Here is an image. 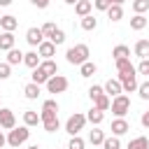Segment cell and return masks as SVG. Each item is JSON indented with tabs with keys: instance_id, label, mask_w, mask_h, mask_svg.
I'll return each mask as SVG.
<instances>
[{
	"instance_id": "obj_1",
	"label": "cell",
	"mask_w": 149,
	"mask_h": 149,
	"mask_svg": "<svg viewBox=\"0 0 149 149\" xmlns=\"http://www.w3.org/2000/svg\"><path fill=\"white\" fill-rule=\"evenodd\" d=\"M40 123L44 126L47 133H56V130L61 128V121H58V102H56V100H44V102H42Z\"/></svg>"
},
{
	"instance_id": "obj_2",
	"label": "cell",
	"mask_w": 149,
	"mask_h": 149,
	"mask_svg": "<svg viewBox=\"0 0 149 149\" xmlns=\"http://www.w3.org/2000/svg\"><path fill=\"white\" fill-rule=\"evenodd\" d=\"M88 56H91V51H88L86 44H74V47H70L65 51V58H68L70 65H81V63L88 61Z\"/></svg>"
},
{
	"instance_id": "obj_3",
	"label": "cell",
	"mask_w": 149,
	"mask_h": 149,
	"mask_svg": "<svg viewBox=\"0 0 149 149\" xmlns=\"http://www.w3.org/2000/svg\"><path fill=\"white\" fill-rule=\"evenodd\" d=\"M109 109H112L114 116H126V114L130 112V98H128L126 93L114 95V98L109 100Z\"/></svg>"
},
{
	"instance_id": "obj_4",
	"label": "cell",
	"mask_w": 149,
	"mask_h": 149,
	"mask_svg": "<svg viewBox=\"0 0 149 149\" xmlns=\"http://www.w3.org/2000/svg\"><path fill=\"white\" fill-rule=\"evenodd\" d=\"M28 137H30V128L23 123V126H14L9 133H7V144L9 147H21L23 142H28Z\"/></svg>"
},
{
	"instance_id": "obj_5",
	"label": "cell",
	"mask_w": 149,
	"mask_h": 149,
	"mask_svg": "<svg viewBox=\"0 0 149 149\" xmlns=\"http://www.w3.org/2000/svg\"><path fill=\"white\" fill-rule=\"evenodd\" d=\"M44 86H47L49 93H65L68 86H70V81H68V77H63V74H54V77L47 79Z\"/></svg>"
},
{
	"instance_id": "obj_6",
	"label": "cell",
	"mask_w": 149,
	"mask_h": 149,
	"mask_svg": "<svg viewBox=\"0 0 149 149\" xmlns=\"http://www.w3.org/2000/svg\"><path fill=\"white\" fill-rule=\"evenodd\" d=\"M86 126V114H79V112H74L68 121H65V130L70 133V135H79V130Z\"/></svg>"
},
{
	"instance_id": "obj_7",
	"label": "cell",
	"mask_w": 149,
	"mask_h": 149,
	"mask_svg": "<svg viewBox=\"0 0 149 149\" xmlns=\"http://www.w3.org/2000/svg\"><path fill=\"white\" fill-rule=\"evenodd\" d=\"M116 79L121 81L123 93H133V91H137V74H135V72H119Z\"/></svg>"
},
{
	"instance_id": "obj_8",
	"label": "cell",
	"mask_w": 149,
	"mask_h": 149,
	"mask_svg": "<svg viewBox=\"0 0 149 149\" xmlns=\"http://www.w3.org/2000/svg\"><path fill=\"white\" fill-rule=\"evenodd\" d=\"M14 126H16V116H14V112H12L9 107H0V128L12 130Z\"/></svg>"
},
{
	"instance_id": "obj_9",
	"label": "cell",
	"mask_w": 149,
	"mask_h": 149,
	"mask_svg": "<svg viewBox=\"0 0 149 149\" xmlns=\"http://www.w3.org/2000/svg\"><path fill=\"white\" fill-rule=\"evenodd\" d=\"M128 130H130V123L126 121V116H116V119L112 121V135L119 137V135H126Z\"/></svg>"
},
{
	"instance_id": "obj_10",
	"label": "cell",
	"mask_w": 149,
	"mask_h": 149,
	"mask_svg": "<svg viewBox=\"0 0 149 149\" xmlns=\"http://www.w3.org/2000/svg\"><path fill=\"white\" fill-rule=\"evenodd\" d=\"M42 40H44L42 28H35V26H33V28H28V30H26V42H28L30 47H37Z\"/></svg>"
},
{
	"instance_id": "obj_11",
	"label": "cell",
	"mask_w": 149,
	"mask_h": 149,
	"mask_svg": "<svg viewBox=\"0 0 149 149\" xmlns=\"http://www.w3.org/2000/svg\"><path fill=\"white\" fill-rule=\"evenodd\" d=\"M37 54H40V58H51V56H56V44L49 40H42L37 44Z\"/></svg>"
},
{
	"instance_id": "obj_12",
	"label": "cell",
	"mask_w": 149,
	"mask_h": 149,
	"mask_svg": "<svg viewBox=\"0 0 149 149\" xmlns=\"http://www.w3.org/2000/svg\"><path fill=\"white\" fill-rule=\"evenodd\" d=\"M102 91H105L109 98H114V95L123 93V88H121V81H119V79H107V81H105V86H102Z\"/></svg>"
},
{
	"instance_id": "obj_13",
	"label": "cell",
	"mask_w": 149,
	"mask_h": 149,
	"mask_svg": "<svg viewBox=\"0 0 149 149\" xmlns=\"http://www.w3.org/2000/svg\"><path fill=\"white\" fill-rule=\"evenodd\" d=\"M14 42H16L14 33H9V30H2V33H0V51H9V49H14Z\"/></svg>"
},
{
	"instance_id": "obj_14",
	"label": "cell",
	"mask_w": 149,
	"mask_h": 149,
	"mask_svg": "<svg viewBox=\"0 0 149 149\" xmlns=\"http://www.w3.org/2000/svg\"><path fill=\"white\" fill-rule=\"evenodd\" d=\"M47 77H54V74H58V65H56V61H51V58H44V61H40V65H37Z\"/></svg>"
},
{
	"instance_id": "obj_15",
	"label": "cell",
	"mask_w": 149,
	"mask_h": 149,
	"mask_svg": "<svg viewBox=\"0 0 149 149\" xmlns=\"http://www.w3.org/2000/svg\"><path fill=\"white\" fill-rule=\"evenodd\" d=\"M0 28H2V30L14 33V30L19 28V19H16V16H12V14H5V16H0Z\"/></svg>"
},
{
	"instance_id": "obj_16",
	"label": "cell",
	"mask_w": 149,
	"mask_h": 149,
	"mask_svg": "<svg viewBox=\"0 0 149 149\" xmlns=\"http://www.w3.org/2000/svg\"><path fill=\"white\" fill-rule=\"evenodd\" d=\"M91 9H93V0H77L74 2L77 16H86V14H91Z\"/></svg>"
},
{
	"instance_id": "obj_17",
	"label": "cell",
	"mask_w": 149,
	"mask_h": 149,
	"mask_svg": "<svg viewBox=\"0 0 149 149\" xmlns=\"http://www.w3.org/2000/svg\"><path fill=\"white\" fill-rule=\"evenodd\" d=\"M86 121H91L93 126H100V123L105 121V112H102V109H98V107H91V109H88V114H86Z\"/></svg>"
},
{
	"instance_id": "obj_18",
	"label": "cell",
	"mask_w": 149,
	"mask_h": 149,
	"mask_svg": "<svg viewBox=\"0 0 149 149\" xmlns=\"http://www.w3.org/2000/svg\"><path fill=\"white\" fill-rule=\"evenodd\" d=\"M147 23H149V19H147L144 14H135V16L130 19V28H133V30H144Z\"/></svg>"
},
{
	"instance_id": "obj_19",
	"label": "cell",
	"mask_w": 149,
	"mask_h": 149,
	"mask_svg": "<svg viewBox=\"0 0 149 149\" xmlns=\"http://www.w3.org/2000/svg\"><path fill=\"white\" fill-rule=\"evenodd\" d=\"M40 61H42V58H40V54H37V51H28V54H23V65H28L30 70H33V68H37V65H40Z\"/></svg>"
},
{
	"instance_id": "obj_20",
	"label": "cell",
	"mask_w": 149,
	"mask_h": 149,
	"mask_svg": "<svg viewBox=\"0 0 149 149\" xmlns=\"http://www.w3.org/2000/svg\"><path fill=\"white\" fill-rule=\"evenodd\" d=\"M135 56L149 58V40H137L135 42Z\"/></svg>"
},
{
	"instance_id": "obj_21",
	"label": "cell",
	"mask_w": 149,
	"mask_h": 149,
	"mask_svg": "<svg viewBox=\"0 0 149 149\" xmlns=\"http://www.w3.org/2000/svg\"><path fill=\"white\" fill-rule=\"evenodd\" d=\"M107 16H109V21H121L123 19V7L121 5H109L107 7Z\"/></svg>"
},
{
	"instance_id": "obj_22",
	"label": "cell",
	"mask_w": 149,
	"mask_h": 149,
	"mask_svg": "<svg viewBox=\"0 0 149 149\" xmlns=\"http://www.w3.org/2000/svg\"><path fill=\"white\" fill-rule=\"evenodd\" d=\"M23 95H26L28 100H35V98L40 95V84H35V81L26 84V86H23Z\"/></svg>"
},
{
	"instance_id": "obj_23",
	"label": "cell",
	"mask_w": 149,
	"mask_h": 149,
	"mask_svg": "<svg viewBox=\"0 0 149 149\" xmlns=\"http://www.w3.org/2000/svg\"><path fill=\"white\" fill-rule=\"evenodd\" d=\"M23 123H26L28 128L37 126V123H40V114H37V112H33V109H26V112H23Z\"/></svg>"
},
{
	"instance_id": "obj_24",
	"label": "cell",
	"mask_w": 149,
	"mask_h": 149,
	"mask_svg": "<svg viewBox=\"0 0 149 149\" xmlns=\"http://www.w3.org/2000/svg\"><path fill=\"white\" fill-rule=\"evenodd\" d=\"M128 149H149V137L140 135V137H133L128 142Z\"/></svg>"
},
{
	"instance_id": "obj_25",
	"label": "cell",
	"mask_w": 149,
	"mask_h": 149,
	"mask_svg": "<svg viewBox=\"0 0 149 149\" xmlns=\"http://www.w3.org/2000/svg\"><path fill=\"white\" fill-rule=\"evenodd\" d=\"M81 28H84V30H95V28H98V19H95L93 14L81 16Z\"/></svg>"
},
{
	"instance_id": "obj_26",
	"label": "cell",
	"mask_w": 149,
	"mask_h": 149,
	"mask_svg": "<svg viewBox=\"0 0 149 149\" xmlns=\"http://www.w3.org/2000/svg\"><path fill=\"white\" fill-rule=\"evenodd\" d=\"M7 63H9V65H19V63H23V54H21L19 49H9V51H7Z\"/></svg>"
},
{
	"instance_id": "obj_27",
	"label": "cell",
	"mask_w": 149,
	"mask_h": 149,
	"mask_svg": "<svg viewBox=\"0 0 149 149\" xmlns=\"http://www.w3.org/2000/svg\"><path fill=\"white\" fill-rule=\"evenodd\" d=\"M95 70H98V68H95V63H91V61H86V63L79 65V74H81V77H93Z\"/></svg>"
},
{
	"instance_id": "obj_28",
	"label": "cell",
	"mask_w": 149,
	"mask_h": 149,
	"mask_svg": "<svg viewBox=\"0 0 149 149\" xmlns=\"http://www.w3.org/2000/svg\"><path fill=\"white\" fill-rule=\"evenodd\" d=\"M109 100H112V98H109L107 93H100L98 98H93L95 107H98V109H102V112H107V109H109Z\"/></svg>"
},
{
	"instance_id": "obj_29",
	"label": "cell",
	"mask_w": 149,
	"mask_h": 149,
	"mask_svg": "<svg viewBox=\"0 0 149 149\" xmlns=\"http://www.w3.org/2000/svg\"><path fill=\"white\" fill-rule=\"evenodd\" d=\"M112 56H114V61H119V58H128V56H130V49H128L126 44H119V47L112 49Z\"/></svg>"
},
{
	"instance_id": "obj_30",
	"label": "cell",
	"mask_w": 149,
	"mask_h": 149,
	"mask_svg": "<svg viewBox=\"0 0 149 149\" xmlns=\"http://www.w3.org/2000/svg\"><path fill=\"white\" fill-rule=\"evenodd\" d=\"M116 70H119V72H137V70L133 68L130 58H119V61H116Z\"/></svg>"
},
{
	"instance_id": "obj_31",
	"label": "cell",
	"mask_w": 149,
	"mask_h": 149,
	"mask_svg": "<svg viewBox=\"0 0 149 149\" xmlns=\"http://www.w3.org/2000/svg\"><path fill=\"white\" fill-rule=\"evenodd\" d=\"M130 7L135 14H144V12H149V0H133Z\"/></svg>"
},
{
	"instance_id": "obj_32",
	"label": "cell",
	"mask_w": 149,
	"mask_h": 149,
	"mask_svg": "<svg viewBox=\"0 0 149 149\" xmlns=\"http://www.w3.org/2000/svg\"><path fill=\"white\" fill-rule=\"evenodd\" d=\"M102 140H105V133H102L100 128H93V130L88 133V142H91V144H102Z\"/></svg>"
},
{
	"instance_id": "obj_33",
	"label": "cell",
	"mask_w": 149,
	"mask_h": 149,
	"mask_svg": "<svg viewBox=\"0 0 149 149\" xmlns=\"http://www.w3.org/2000/svg\"><path fill=\"white\" fill-rule=\"evenodd\" d=\"M47 40H49V42H54V44L58 47V44H63V42H65V33H63L61 28H56V30H54V33H51Z\"/></svg>"
},
{
	"instance_id": "obj_34",
	"label": "cell",
	"mask_w": 149,
	"mask_h": 149,
	"mask_svg": "<svg viewBox=\"0 0 149 149\" xmlns=\"http://www.w3.org/2000/svg\"><path fill=\"white\" fill-rule=\"evenodd\" d=\"M102 149H121V142H119V137H116V135H112V137H105V140H102Z\"/></svg>"
},
{
	"instance_id": "obj_35",
	"label": "cell",
	"mask_w": 149,
	"mask_h": 149,
	"mask_svg": "<svg viewBox=\"0 0 149 149\" xmlns=\"http://www.w3.org/2000/svg\"><path fill=\"white\" fill-rule=\"evenodd\" d=\"M30 77H33V81H35V84H40V86H42V84H47V79H49L40 68H33V74H30Z\"/></svg>"
},
{
	"instance_id": "obj_36",
	"label": "cell",
	"mask_w": 149,
	"mask_h": 149,
	"mask_svg": "<svg viewBox=\"0 0 149 149\" xmlns=\"http://www.w3.org/2000/svg\"><path fill=\"white\" fill-rule=\"evenodd\" d=\"M86 142L79 137V135H70V142H68V149H84Z\"/></svg>"
},
{
	"instance_id": "obj_37",
	"label": "cell",
	"mask_w": 149,
	"mask_h": 149,
	"mask_svg": "<svg viewBox=\"0 0 149 149\" xmlns=\"http://www.w3.org/2000/svg\"><path fill=\"white\" fill-rule=\"evenodd\" d=\"M137 93H140V98H142V100H149V81L137 84Z\"/></svg>"
},
{
	"instance_id": "obj_38",
	"label": "cell",
	"mask_w": 149,
	"mask_h": 149,
	"mask_svg": "<svg viewBox=\"0 0 149 149\" xmlns=\"http://www.w3.org/2000/svg\"><path fill=\"white\" fill-rule=\"evenodd\" d=\"M9 74H12V65L7 61L0 63V79H9Z\"/></svg>"
},
{
	"instance_id": "obj_39",
	"label": "cell",
	"mask_w": 149,
	"mask_h": 149,
	"mask_svg": "<svg viewBox=\"0 0 149 149\" xmlns=\"http://www.w3.org/2000/svg\"><path fill=\"white\" fill-rule=\"evenodd\" d=\"M135 70H137L140 74H147V77H149V58H142V61H140V65H137Z\"/></svg>"
},
{
	"instance_id": "obj_40",
	"label": "cell",
	"mask_w": 149,
	"mask_h": 149,
	"mask_svg": "<svg viewBox=\"0 0 149 149\" xmlns=\"http://www.w3.org/2000/svg\"><path fill=\"white\" fill-rule=\"evenodd\" d=\"M100 93H105V91H102V86H98V84H93V86L88 88V98H91V100H93V98H98Z\"/></svg>"
},
{
	"instance_id": "obj_41",
	"label": "cell",
	"mask_w": 149,
	"mask_h": 149,
	"mask_svg": "<svg viewBox=\"0 0 149 149\" xmlns=\"http://www.w3.org/2000/svg\"><path fill=\"white\" fill-rule=\"evenodd\" d=\"M112 2L109 0H93V7L95 9H100V12H107V7H109Z\"/></svg>"
},
{
	"instance_id": "obj_42",
	"label": "cell",
	"mask_w": 149,
	"mask_h": 149,
	"mask_svg": "<svg viewBox=\"0 0 149 149\" xmlns=\"http://www.w3.org/2000/svg\"><path fill=\"white\" fill-rule=\"evenodd\" d=\"M54 30H56V23H51V21H49V23H44V26H42V33H44V37H49V35H51V33H54Z\"/></svg>"
},
{
	"instance_id": "obj_43",
	"label": "cell",
	"mask_w": 149,
	"mask_h": 149,
	"mask_svg": "<svg viewBox=\"0 0 149 149\" xmlns=\"http://www.w3.org/2000/svg\"><path fill=\"white\" fill-rule=\"evenodd\" d=\"M30 2H33L37 9H47V7H49V0H30Z\"/></svg>"
},
{
	"instance_id": "obj_44",
	"label": "cell",
	"mask_w": 149,
	"mask_h": 149,
	"mask_svg": "<svg viewBox=\"0 0 149 149\" xmlns=\"http://www.w3.org/2000/svg\"><path fill=\"white\" fill-rule=\"evenodd\" d=\"M140 123H142L144 128H149V109H147V112H144V114L140 116Z\"/></svg>"
},
{
	"instance_id": "obj_45",
	"label": "cell",
	"mask_w": 149,
	"mask_h": 149,
	"mask_svg": "<svg viewBox=\"0 0 149 149\" xmlns=\"http://www.w3.org/2000/svg\"><path fill=\"white\" fill-rule=\"evenodd\" d=\"M7 144V135H2V130H0V149Z\"/></svg>"
},
{
	"instance_id": "obj_46",
	"label": "cell",
	"mask_w": 149,
	"mask_h": 149,
	"mask_svg": "<svg viewBox=\"0 0 149 149\" xmlns=\"http://www.w3.org/2000/svg\"><path fill=\"white\" fill-rule=\"evenodd\" d=\"M12 5V0H0V7H9Z\"/></svg>"
},
{
	"instance_id": "obj_47",
	"label": "cell",
	"mask_w": 149,
	"mask_h": 149,
	"mask_svg": "<svg viewBox=\"0 0 149 149\" xmlns=\"http://www.w3.org/2000/svg\"><path fill=\"white\" fill-rule=\"evenodd\" d=\"M109 2H112V5H123L126 0H109Z\"/></svg>"
},
{
	"instance_id": "obj_48",
	"label": "cell",
	"mask_w": 149,
	"mask_h": 149,
	"mask_svg": "<svg viewBox=\"0 0 149 149\" xmlns=\"http://www.w3.org/2000/svg\"><path fill=\"white\" fill-rule=\"evenodd\" d=\"M28 149H40V147H37V144H30V147H28Z\"/></svg>"
},
{
	"instance_id": "obj_49",
	"label": "cell",
	"mask_w": 149,
	"mask_h": 149,
	"mask_svg": "<svg viewBox=\"0 0 149 149\" xmlns=\"http://www.w3.org/2000/svg\"><path fill=\"white\" fill-rule=\"evenodd\" d=\"M65 2H68V5H74V2H77V0H65Z\"/></svg>"
},
{
	"instance_id": "obj_50",
	"label": "cell",
	"mask_w": 149,
	"mask_h": 149,
	"mask_svg": "<svg viewBox=\"0 0 149 149\" xmlns=\"http://www.w3.org/2000/svg\"><path fill=\"white\" fill-rule=\"evenodd\" d=\"M12 149H21V147H12Z\"/></svg>"
}]
</instances>
